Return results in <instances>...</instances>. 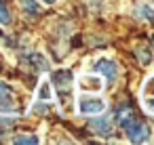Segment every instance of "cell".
I'll list each match as a JSON object with an SVG mask.
<instances>
[{
	"instance_id": "obj_2",
	"label": "cell",
	"mask_w": 154,
	"mask_h": 145,
	"mask_svg": "<svg viewBox=\"0 0 154 145\" xmlns=\"http://www.w3.org/2000/svg\"><path fill=\"white\" fill-rule=\"evenodd\" d=\"M76 109L80 116H97L106 111V99L103 97H93L91 93H82L76 99Z\"/></svg>"
},
{
	"instance_id": "obj_6",
	"label": "cell",
	"mask_w": 154,
	"mask_h": 145,
	"mask_svg": "<svg viewBox=\"0 0 154 145\" xmlns=\"http://www.w3.org/2000/svg\"><path fill=\"white\" fill-rule=\"evenodd\" d=\"M78 86L82 93H99L103 88V78L95 72H89V74H80L78 76Z\"/></svg>"
},
{
	"instance_id": "obj_13",
	"label": "cell",
	"mask_w": 154,
	"mask_h": 145,
	"mask_svg": "<svg viewBox=\"0 0 154 145\" xmlns=\"http://www.w3.org/2000/svg\"><path fill=\"white\" fill-rule=\"evenodd\" d=\"M19 4H21V9H26L28 13H38V11H40V7H38L36 0H19Z\"/></svg>"
},
{
	"instance_id": "obj_8",
	"label": "cell",
	"mask_w": 154,
	"mask_h": 145,
	"mask_svg": "<svg viewBox=\"0 0 154 145\" xmlns=\"http://www.w3.org/2000/svg\"><path fill=\"white\" fill-rule=\"evenodd\" d=\"M26 61H28L34 70H38V72H45V70L49 67V61L45 59V55H42V53H36V51L28 53V55H26Z\"/></svg>"
},
{
	"instance_id": "obj_17",
	"label": "cell",
	"mask_w": 154,
	"mask_h": 145,
	"mask_svg": "<svg viewBox=\"0 0 154 145\" xmlns=\"http://www.w3.org/2000/svg\"><path fill=\"white\" fill-rule=\"evenodd\" d=\"M152 44H154V36H152Z\"/></svg>"
},
{
	"instance_id": "obj_12",
	"label": "cell",
	"mask_w": 154,
	"mask_h": 145,
	"mask_svg": "<svg viewBox=\"0 0 154 145\" xmlns=\"http://www.w3.org/2000/svg\"><path fill=\"white\" fill-rule=\"evenodd\" d=\"M11 23V13L7 9V4L0 0V25H9Z\"/></svg>"
},
{
	"instance_id": "obj_1",
	"label": "cell",
	"mask_w": 154,
	"mask_h": 145,
	"mask_svg": "<svg viewBox=\"0 0 154 145\" xmlns=\"http://www.w3.org/2000/svg\"><path fill=\"white\" fill-rule=\"evenodd\" d=\"M120 128L125 130V135H127V139L131 143H150L152 141V128L143 120H139L137 116H133L127 122H122Z\"/></svg>"
},
{
	"instance_id": "obj_18",
	"label": "cell",
	"mask_w": 154,
	"mask_h": 145,
	"mask_svg": "<svg viewBox=\"0 0 154 145\" xmlns=\"http://www.w3.org/2000/svg\"><path fill=\"white\" fill-rule=\"evenodd\" d=\"M152 80H154V76H152Z\"/></svg>"
},
{
	"instance_id": "obj_4",
	"label": "cell",
	"mask_w": 154,
	"mask_h": 145,
	"mask_svg": "<svg viewBox=\"0 0 154 145\" xmlns=\"http://www.w3.org/2000/svg\"><path fill=\"white\" fill-rule=\"evenodd\" d=\"M91 70H93L95 74H99V76L103 78V82H114V80L118 78V72H120L118 63H116L112 57H97V59L91 63Z\"/></svg>"
},
{
	"instance_id": "obj_5",
	"label": "cell",
	"mask_w": 154,
	"mask_h": 145,
	"mask_svg": "<svg viewBox=\"0 0 154 145\" xmlns=\"http://www.w3.org/2000/svg\"><path fill=\"white\" fill-rule=\"evenodd\" d=\"M49 82L59 90V93H68L70 88H72V82H74V74L70 72V70H66V67H61V70H55V72H51V76H49Z\"/></svg>"
},
{
	"instance_id": "obj_3",
	"label": "cell",
	"mask_w": 154,
	"mask_h": 145,
	"mask_svg": "<svg viewBox=\"0 0 154 145\" xmlns=\"http://www.w3.org/2000/svg\"><path fill=\"white\" fill-rule=\"evenodd\" d=\"M17 111H19V103H17L15 88L9 82L0 80V116H9Z\"/></svg>"
},
{
	"instance_id": "obj_14",
	"label": "cell",
	"mask_w": 154,
	"mask_h": 145,
	"mask_svg": "<svg viewBox=\"0 0 154 145\" xmlns=\"http://www.w3.org/2000/svg\"><path fill=\"white\" fill-rule=\"evenodd\" d=\"M137 59H139L141 65H148V63L152 61V55H150L148 49H137Z\"/></svg>"
},
{
	"instance_id": "obj_15",
	"label": "cell",
	"mask_w": 154,
	"mask_h": 145,
	"mask_svg": "<svg viewBox=\"0 0 154 145\" xmlns=\"http://www.w3.org/2000/svg\"><path fill=\"white\" fill-rule=\"evenodd\" d=\"M141 101H143V109H146L148 114H152V116H154V97H150V95H146V93H143Z\"/></svg>"
},
{
	"instance_id": "obj_11",
	"label": "cell",
	"mask_w": 154,
	"mask_h": 145,
	"mask_svg": "<svg viewBox=\"0 0 154 145\" xmlns=\"http://www.w3.org/2000/svg\"><path fill=\"white\" fill-rule=\"evenodd\" d=\"M13 143H17V145H38L40 139L36 135H17L13 139Z\"/></svg>"
},
{
	"instance_id": "obj_10",
	"label": "cell",
	"mask_w": 154,
	"mask_h": 145,
	"mask_svg": "<svg viewBox=\"0 0 154 145\" xmlns=\"http://www.w3.org/2000/svg\"><path fill=\"white\" fill-rule=\"evenodd\" d=\"M135 17L141 19V21H150V23H154V7H152L150 2H141V4H137V7H135Z\"/></svg>"
},
{
	"instance_id": "obj_9",
	"label": "cell",
	"mask_w": 154,
	"mask_h": 145,
	"mask_svg": "<svg viewBox=\"0 0 154 145\" xmlns=\"http://www.w3.org/2000/svg\"><path fill=\"white\" fill-rule=\"evenodd\" d=\"M53 99H55V95H53V86H51L49 78H45V80L40 82L38 90H36V101H47V103H51Z\"/></svg>"
},
{
	"instance_id": "obj_7",
	"label": "cell",
	"mask_w": 154,
	"mask_h": 145,
	"mask_svg": "<svg viewBox=\"0 0 154 145\" xmlns=\"http://www.w3.org/2000/svg\"><path fill=\"white\" fill-rule=\"evenodd\" d=\"M89 126H91V130H93L95 135H99V137H110V135H112V128H114V120H112L110 116L97 114V118L91 120Z\"/></svg>"
},
{
	"instance_id": "obj_16",
	"label": "cell",
	"mask_w": 154,
	"mask_h": 145,
	"mask_svg": "<svg viewBox=\"0 0 154 145\" xmlns=\"http://www.w3.org/2000/svg\"><path fill=\"white\" fill-rule=\"evenodd\" d=\"M42 2H45V4H55L57 0H42Z\"/></svg>"
}]
</instances>
